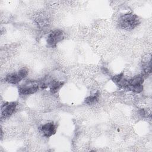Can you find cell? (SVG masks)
Returning <instances> with one entry per match:
<instances>
[{
  "mask_svg": "<svg viewBox=\"0 0 152 152\" xmlns=\"http://www.w3.org/2000/svg\"><path fill=\"white\" fill-rule=\"evenodd\" d=\"M40 130L44 137L49 138L56 132L57 126L53 122H47L40 127Z\"/></svg>",
  "mask_w": 152,
  "mask_h": 152,
  "instance_id": "cell-7",
  "label": "cell"
},
{
  "mask_svg": "<svg viewBox=\"0 0 152 152\" xmlns=\"http://www.w3.org/2000/svg\"><path fill=\"white\" fill-rule=\"evenodd\" d=\"M100 97V93L99 91H96L92 95H90L87 96L84 100V103L87 105L91 106L96 104L99 100Z\"/></svg>",
  "mask_w": 152,
  "mask_h": 152,
  "instance_id": "cell-11",
  "label": "cell"
},
{
  "mask_svg": "<svg viewBox=\"0 0 152 152\" xmlns=\"http://www.w3.org/2000/svg\"><path fill=\"white\" fill-rule=\"evenodd\" d=\"M18 103L17 102H6L1 106V118L2 119L10 117L15 111Z\"/></svg>",
  "mask_w": 152,
  "mask_h": 152,
  "instance_id": "cell-6",
  "label": "cell"
},
{
  "mask_svg": "<svg viewBox=\"0 0 152 152\" xmlns=\"http://www.w3.org/2000/svg\"><path fill=\"white\" fill-rule=\"evenodd\" d=\"M117 23L119 28L131 31L140 24V20L138 16L135 14L126 13L120 15Z\"/></svg>",
  "mask_w": 152,
  "mask_h": 152,
  "instance_id": "cell-1",
  "label": "cell"
},
{
  "mask_svg": "<svg viewBox=\"0 0 152 152\" xmlns=\"http://www.w3.org/2000/svg\"><path fill=\"white\" fill-rule=\"evenodd\" d=\"M64 82L62 81H58L55 80H52V81L50 83V84L49 86L50 91L54 94L57 93L64 86Z\"/></svg>",
  "mask_w": 152,
  "mask_h": 152,
  "instance_id": "cell-10",
  "label": "cell"
},
{
  "mask_svg": "<svg viewBox=\"0 0 152 152\" xmlns=\"http://www.w3.org/2000/svg\"><path fill=\"white\" fill-rule=\"evenodd\" d=\"M40 88L39 81H28L18 88V93L22 96H27L35 93Z\"/></svg>",
  "mask_w": 152,
  "mask_h": 152,
  "instance_id": "cell-5",
  "label": "cell"
},
{
  "mask_svg": "<svg viewBox=\"0 0 152 152\" xmlns=\"http://www.w3.org/2000/svg\"><path fill=\"white\" fill-rule=\"evenodd\" d=\"M28 70L26 68H23L17 72H12L8 74L4 80L6 82L12 84H17L23 79L26 78L28 75Z\"/></svg>",
  "mask_w": 152,
  "mask_h": 152,
  "instance_id": "cell-4",
  "label": "cell"
},
{
  "mask_svg": "<svg viewBox=\"0 0 152 152\" xmlns=\"http://www.w3.org/2000/svg\"><path fill=\"white\" fill-rule=\"evenodd\" d=\"M112 81L119 87L125 89L128 83V78H126L123 72L113 75L112 77Z\"/></svg>",
  "mask_w": 152,
  "mask_h": 152,
  "instance_id": "cell-8",
  "label": "cell"
},
{
  "mask_svg": "<svg viewBox=\"0 0 152 152\" xmlns=\"http://www.w3.org/2000/svg\"><path fill=\"white\" fill-rule=\"evenodd\" d=\"M64 33L62 30L56 29L53 30L47 36V45L50 48H56L57 45L64 39Z\"/></svg>",
  "mask_w": 152,
  "mask_h": 152,
  "instance_id": "cell-3",
  "label": "cell"
},
{
  "mask_svg": "<svg viewBox=\"0 0 152 152\" xmlns=\"http://www.w3.org/2000/svg\"><path fill=\"white\" fill-rule=\"evenodd\" d=\"M142 68L143 70V75L144 76L148 75L151 73V56H149L147 55V57H146L142 62Z\"/></svg>",
  "mask_w": 152,
  "mask_h": 152,
  "instance_id": "cell-9",
  "label": "cell"
},
{
  "mask_svg": "<svg viewBox=\"0 0 152 152\" xmlns=\"http://www.w3.org/2000/svg\"><path fill=\"white\" fill-rule=\"evenodd\" d=\"M144 76L143 74H138L128 79V83L125 90L140 93L143 90Z\"/></svg>",
  "mask_w": 152,
  "mask_h": 152,
  "instance_id": "cell-2",
  "label": "cell"
}]
</instances>
